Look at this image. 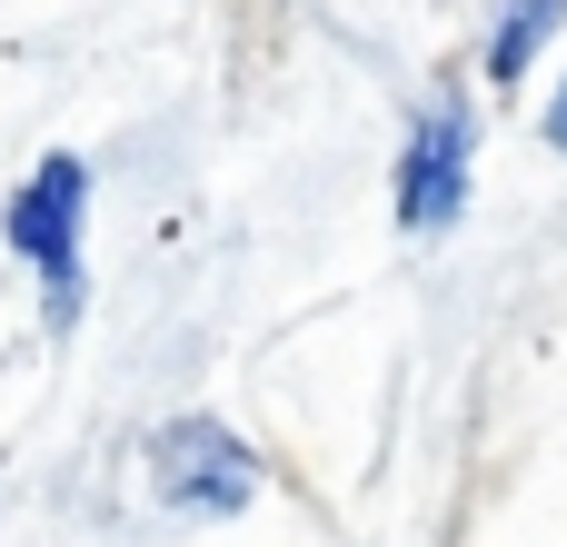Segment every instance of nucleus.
<instances>
[{
    "label": "nucleus",
    "mask_w": 567,
    "mask_h": 547,
    "mask_svg": "<svg viewBox=\"0 0 567 547\" xmlns=\"http://www.w3.org/2000/svg\"><path fill=\"white\" fill-rule=\"evenodd\" d=\"M0 249L40 279V329L70 339L80 309H90V159L80 149H50L10 199H0Z\"/></svg>",
    "instance_id": "f257e3e1"
},
{
    "label": "nucleus",
    "mask_w": 567,
    "mask_h": 547,
    "mask_svg": "<svg viewBox=\"0 0 567 547\" xmlns=\"http://www.w3.org/2000/svg\"><path fill=\"white\" fill-rule=\"evenodd\" d=\"M140 478H150V508H159V518H179V528H219V518H249V508H259L269 458H259L229 419L179 409V419H159V429L140 438Z\"/></svg>",
    "instance_id": "f03ea898"
},
{
    "label": "nucleus",
    "mask_w": 567,
    "mask_h": 547,
    "mask_svg": "<svg viewBox=\"0 0 567 547\" xmlns=\"http://www.w3.org/2000/svg\"><path fill=\"white\" fill-rule=\"evenodd\" d=\"M468 189H478V110L458 80H439L419 110H409V140H399V169H389V209L409 239H449L468 219Z\"/></svg>",
    "instance_id": "7ed1b4c3"
},
{
    "label": "nucleus",
    "mask_w": 567,
    "mask_h": 547,
    "mask_svg": "<svg viewBox=\"0 0 567 547\" xmlns=\"http://www.w3.org/2000/svg\"><path fill=\"white\" fill-rule=\"evenodd\" d=\"M567 0H488V30H478V80L488 90H518L538 70V50L558 40Z\"/></svg>",
    "instance_id": "20e7f679"
},
{
    "label": "nucleus",
    "mask_w": 567,
    "mask_h": 547,
    "mask_svg": "<svg viewBox=\"0 0 567 547\" xmlns=\"http://www.w3.org/2000/svg\"><path fill=\"white\" fill-rule=\"evenodd\" d=\"M538 140L567 159V70H558V90H548V110H538Z\"/></svg>",
    "instance_id": "39448f33"
}]
</instances>
